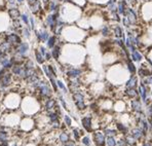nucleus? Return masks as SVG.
<instances>
[{"label":"nucleus","instance_id":"09e8293b","mask_svg":"<svg viewBox=\"0 0 152 146\" xmlns=\"http://www.w3.org/2000/svg\"><path fill=\"white\" fill-rule=\"evenodd\" d=\"M7 72V70L5 69V68H3V67H0V79H1L2 77H3V75Z\"/></svg>","mask_w":152,"mask_h":146},{"label":"nucleus","instance_id":"4c0bfd02","mask_svg":"<svg viewBox=\"0 0 152 146\" xmlns=\"http://www.w3.org/2000/svg\"><path fill=\"white\" fill-rule=\"evenodd\" d=\"M42 69H43V72L45 73V75H46V76H47L48 78H50V77H54V76H52V75H51L50 71L48 70L47 65H43V66H42Z\"/></svg>","mask_w":152,"mask_h":146},{"label":"nucleus","instance_id":"f8f14e48","mask_svg":"<svg viewBox=\"0 0 152 146\" xmlns=\"http://www.w3.org/2000/svg\"><path fill=\"white\" fill-rule=\"evenodd\" d=\"M7 15L9 16V19L13 21V20H16V19H20L22 13L20 11L19 7L15 6V7H8L7 9Z\"/></svg>","mask_w":152,"mask_h":146},{"label":"nucleus","instance_id":"ddd939ff","mask_svg":"<svg viewBox=\"0 0 152 146\" xmlns=\"http://www.w3.org/2000/svg\"><path fill=\"white\" fill-rule=\"evenodd\" d=\"M128 7V4L126 0H118L117 1V13L120 16H123L126 14V9Z\"/></svg>","mask_w":152,"mask_h":146},{"label":"nucleus","instance_id":"412c9836","mask_svg":"<svg viewBox=\"0 0 152 146\" xmlns=\"http://www.w3.org/2000/svg\"><path fill=\"white\" fill-rule=\"evenodd\" d=\"M137 84H138V77H137V75L132 74V76L130 77V79L126 81V89H136Z\"/></svg>","mask_w":152,"mask_h":146},{"label":"nucleus","instance_id":"c85d7f7f","mask_svg":"<svg viewBox=\"0 0 152 146\" xmlns=\"http://www.w3.org/2000/svg\"><path fill=\"white\" fill-rule=\"evenodd\" d=\"M24 67L27 70H34L35 69V64H34V62L31 59H28V58H27L25 63H24Z\"/></svg>","mask_w":152,"mask_h":146},{"label":"nucleus","instance_id":"9b49d317","mask_svg":"<svg viewBox=\"0 0 152 146\" xmlns=\"http://www.w3.org/2000/svg\"><path fill=\"white\" fill-rule=\"evenodd\" d=\"M44 10L48 11V13H57V11H60L61 8V3L58 2L57 0H50V1L44 5Z\"/></svg>","mask_w":152,"mask_h":146},{"label":"nucleus","instance_id":"de8ad7c7","mask_svg":"<svg viewBox=\"0 0 152 146\" xmlns=\"http://www.w3.org/2000/svg\"><path fill=\"white\" fill-rule=\"evenodd\" d=\"M105 133H106V135L111 136V137H113V136L115 135V134H116V132L113 131V130H106V131H105Z\"/></svg>","mask_w":152,"mask_h":146},{"label":"nucleus","instance_id":"aec40b11","mask_svg":"<svg viewBox=\"0 0 152 146\" xmlns=\"http://www.w3.org/2000/svg\"><path fill=\"white\" fill-rule=\"evenodd\" d=\"M59 39H60V37L56 36V35H50V36L48 37V39H47V41L45 42V43H46V48L49 49H51L54 48V46L58 43Z\"/></svg>","mask_w":152,"mask_h":146},{"label":"nucleus","instance_id":"8fccbe9b","mask_svg":"<svg viewBox=\"0 0 152 146\" xmlns=\"http://www.w3.org/2000/svg\"><path fill=\"white\" fill-rule=\"evenodd\" d=\"M126 141H127V143H128V144H132V145H134V144H135V138H134V137H127Z\"/></svg>","mask_w":152,"mask_h":146},{"label":"nucleus","instance_id":"a18cd8bd","mask_svg":"<svg viewBox=\"0 0 152 146\" xmlns=\"http://www.w3.org/2000/svg\"><path fill=\"white\" fill-rule=\"evenodd\" d=\"M117 128H118V130L121 131V132H126L127 131V128L124 127L122 124H117Z\"/></svg>","mask_w":152,"mask_h":146},{"label":"nucleus","instance_id":"13d9d810","mask_svg":"<svg viewBox=\"0 0 152 146\" xmlns=\"http://www.w3.org/2000/svg\"><path fill=\"white\" fill-rule=\"evenodd\" d=\"M24 1H25V0H16V3L17 4H23V3H24Z\"/></svg>","mask_w":152,"mask_h":146},{"label":"nucleus","instance_id":"1a4fd4ad","mask_svg":"<svg viewBox=\"0 0 152 146\" xmlns=\"http://www.w3.org/2000/svg\"><path fill=\"white\" fill-rule=\"evenodd\" d=\"M29 9L33 15L40 16V14L43 13V8H42V2L41 0H35V1L31 4H29Z\"/></svg>","mask_w":152,"mask_h":146},{"label":"nucleus","instance_id":"c9c22d12","mask_svg":"<svg viewBox=\"0 0 152 146\" xmlns=\"http://www.w3.org/2000/svg\"><path fill=\"white\" fill-rule=\"evenodd\" d=\"M75 105L79 110H84L86 108V105L84 103V101H80V102H75Z\"/></svg>","mask_w":152,"mask_h":146},{"label":"nucleus","instance_id":"20e7f679","mask_svg":"<svg viewBox=\"0 0 152 146\" xmlns=\"http://www.w3.org/2000/svg\"><path fill=\"white\" fill-rule=\"evenodd\" d=\"M61 16L60 11H57V13H49L48 15H46L44 17V26L46 28H48L49 30L51 31L54 27L56 26L57 21L59 20V17Z\"/></svg>","mask_w":152,"mask_h":146},{"label":"nucleus","instance_id":"6e6552de","mask_svg":"<svg viewBox=\"0 0 152 146\" xmlns=\"http://www.w3.org/2000/svg\"><path fill=\"white\" fill-rule=\"evenodd\" d=\"M29 49H30V44H29L27 41H22L20 44L15 45L14 48V52L13 54H19L22 56H25L28 54Z\"/></svg>","mask_w":152,"mask_h":146},{"label":"nucleus","instance_id":"423d86ee","mask_svg":"<svg viewBox=\"0 0 152 146\" xmlns=\"http://www.w3.org/2000/svg\"><path fill=\"white\" fill-rule=\"evenodd\" d=\"M34 33H35V37H36L37 41L39 43L46 42V41H47V39H48V37L50 36L49 31L47 30V28H46L44 25L41 28H39V29H35Z\"/></svg>","mask_w":152,"mask_h":146},{"label":"nucleus","instance_id":"3c124183","mask_svg":"<svg viewBox=\"0 0 152 146\" xmlns=\"http://www.w3.org/2000/svg\"><path fill=\"white\" fill-rule=\"evenodd\" d=\"M60 101H61V103H62V105H63V107L65 108V109H67V104H66L65 100H64V98H63L62 96H60Z\"/></svg>","mask_w":152,"mask_h":146},{"label":"nucleus","instance_id":"39448f33","mask_svg":"<svg viewBox=\"0 0 152 146\" xmlns=\"http://www.w3.org/2000/svg\"><path fill=\"white\" fill-rule=\"evenodd\" d=\"M3 39L5 41H7L8 43H10L14 48L23 41L22 36L20 35V33H17V32H6L4 34Z\"/></svg>","mask_w":152,"mask_h":146},{"label":"nucleus","instance_id":"f257e3e1","mask_svg":"<svg viewBox=\"0 0 152 146\" xmlns=\"http://www.w3.org/2000/svg\"><path fill=\"white\" fill-rule=\"evenodd\" d=\"M81 14H82L81 8L72 2H64L63 4H61L60 15L67 24L78 21L81 17Z\"/></svg>","mask_w":152,"mask_h":146},{"label":"nucleus","instance_id":"2eb2a0df","mask_svg":"<svg viewBox=\"0 0 152 146\" xmlns=\"http://www.w3.org/2000/svg\"><path fill=\"white\" fill-rule=\"evenodd\" d=\"M10 83H11V73L6 72L3 75V77L0 79V86H1V89H5Z\"/></svg>","mask_w":152,"mask_h":146},{"label":"nucleus","instance_id":"bf43d9fd","mask_svg":"<svg viewBox=\"0 0 152 146\" xmlns=\"http://www.w3.org/2000/svg\"><path fill=\"white\" fill-rule=\"evenodd\" d=\"M26 1H27L28 5H29V4H31V3H33V2L35 1V0H26Z\"/></svg>","mask_w":152,"mask_h":146},{"label":"nucleus","instance_id":"b1692460","mask_svg":"<svg viewBox=\"0 0 152 146\" xmlns=\"http://www.w3.org/2000/svg\"><path fill=\"white\" fill-rule=\"evenodd\" d=\"M95 141L97 143V146H104L105 143V136L101 132L95 133Z\"/></svg>","mask_w":152,"mask_h":146},{"label":"nucleus","instance_id":"37998d69","mask_svg":"<svg viewBox=\"0 0 152 146\" xmlns=\"http://www.w3.org/2000/svg\"><path fill=\"white\" fill-rule=\"evenodd\" d=\"M107 144H108V146H115L116 142H115L114 138L111 137V136H109V137L107 138Z\"/></svg>","mask_w":152,"mask_h":146},{"label":"nucleus","instance_id":"a878e982","mask_svg":"<svg viewBox=\"0 0 152 146\" xmlns=\"http://www.w3.org/2000/svg\"><path fill=\"white\" fill-rule=\"evenodd\" d=\"M82 126L86 131H89V132L91 131V116H85V117L82 118Z\"/></svg>","mask_w":152,"mask_h":146},{"label":"nucleus","instance_id":"bb28decb","mask_svg":"<svg viewBox=\"0 0 152 146\" xmlns=\"http://www.w3.org/2000/svg\"><path fill=\"white\" fill-rule=\"evenodd\" d=\"M56 100L55 99H47L46 100V102H45V109L47 110V111H52V110L55 109V107H56Z\"/></svg>","mask_w":152,"mask_h":146},{"label":"nucleus","instance_id":"f03ea898","mask_svg":"<svg viewBox=\"0 0 152 146\" xmlns=\"http://www.w3.org/2000/svg\"><path fill=\"white\" fill-rule=\"evenodd\" d=\"M85 34L86 32L78 26H68L67 25L62 32V35L64 36L63 41L64 42L67 41L69 43H79L84 40Z\"/></svg>","mask_w":152,"mask_h":146},{"label":"nucleus","instance_id":"6e6d98bb","mask_svg":"<svg viewBox=\"0 0 152 146\" xmlns=\"http://www.w3.org/2000/svg\"><path fill=\"white\" fill-rule=\"evenodd\" d=\"M73 133H74V136H75V138H76V139H78V137H79V135H78V131H77V130H74V131H73Z\"/></svg>","mask_w":152,"mask_h":146},{"label":"nucleus","instance_id":"a211bd4d","mask_svg":"<svg viewBox=\"0 0 152 146\" xmlns=\"http://www.w3.org/2000/svg\"><path fill=\"white\" fill-rule=\"evenodd\" d=\"M130 57H131V59H132L134 62H136V63H139V62H141V61L143 60V54H142V52L140 51V49H136L134 51H132L131 55H130Z\"/></svg>","mask_w":152,"mask_h":146},{"label":"nucleus","instance_id":"5fc2aeb1","mask_svg":"<svg viewBox=\"0 0 152 146\" xmlns=\"http://www.w3.org/2000/svg\"><path fill=\"white\" fill-rule=\"evenodd\" d=\"M147 114L149 116H152V105H149L147 108Z\"/></svg>","mask_w":152,"mask_h":146},{"label":"nucleus","instance_id":"a19ab883","mask_svg":"<svg viewBox=\"0 0 152 146\" xmlns=\"http://www.w3.org/2000/svg\"><path fill=\"white\" fill-rule=\"evenodd\" d=\"M5 2L7 3L8 7H15V6H17L16 0H5Z\"/></svg>","mask_w":152,"mask_h":146},{"label":"nucleus","instance_id":"680f3d73","mask_svg":"<svg viewBox=\"0 0 152 146\" xmlns=\"http://www.w3.org/2000/svg\"><path fill=\"white\" fill-rule=\"evenodd\" d=\"M67 146H74L73 144H69V145H67Z\"/></svg>","mask_w":152,"mask_h":146},{"label":"nucleus","instance_id":"7ed1b4c3","mask_svg":"<svg viewBox=\"0 0 152 146\" xmlns=\"http://www.w3.org/2000/svg\"><path fill=\"white\" fill-rule=\"evenodd\" d=\"M140 21L142 23L152 22V0H143L138 7Z\"/></svg>","mask_w":152,"mask_h":146},{"label":"nucleus","instance_id":"603ef678","mask_svg":"<svg viewBox=\"0 0 152 146\" xmlns=\"http://www.w3.org/2000/svg\"><path fill=\"white\" fill-rule=\"evenodd\" d=\"M82 142H83V144H85L86 146H89L91 143H90V139L87 138V137H84L83 139H82Z\"/></svg>","mask_w":152,"mask_h":146},{"label":"nucleus","instance_id":"dca6fc26","mask_svg":"<svg viewBox=\"0 0 152 146\" xmlns=\"http://www.w3.org/2000/svg\"><path fill=\"white\" fill-rule=\"evenodd\" d=\"M100 32L102 36L105 38H110L112 36V29H111V26L108 24H104L100 29Z\"/></svg>","mask_w":152,"mask_h":146},{"label":"nucleus","instance_id":"393cba45","mask_svg":"<svg viewBox=\"0 0 152 146\" xmlns=\"http://www.w3.org/2000/svg\"><path fill=\"white\" fill-rule=\"evenodd\" d=\"M132 108L135 110L136 112H138V113H142L143 112V107H142V104H141V102H140L138 99H136V100H133L132 101Z\"/></svg>","mask_w":152,"mask_h":146},{"label":"nucleus","instance_id":"58836bf2","mask_svg":"<svg viewBox=\"0 0 152 146\" xmlns=\"http://www.w3.org/2000/svg\"><path fill=\"white\" fill-rule=\"evenodd\" d=\"M49 81L51 83V86L54 87V91L55 92H58V84H57V80L55 79V77H50L49 78Z\"/></svg>","mask_w":152,"mask_h":146},{"label":"nucleus","instance_id":"4468645a","mask_svg":"<svg viewBox=\"0 0 152 146\" xmlns=\"http://www.w3.org/2000/svg\"><path fill=\"white\" fill-rule=\"evenodd\" d=\"M0 50H1L2 52H4V54H7V55L13 54L14 52V46L3 39V41L0 42Z\"/></svg>","mask_w":152,"mask_h":146},{"label":"nucleus","instance_id":"052dcab7","mask_svg":"<svg viewBox=\"0 0 152 146\" xmlns=\"http://www.w3.org/2000/svg\"><path fill=\"white\" fill-rule=\"evenodd\" d=\"M143 146H152V145H151V144H144Z\"/></svg>","mask_w":152,"mask_h":146},{"label":"nucleus","instance_id":"5701e85b","mask_svg":"<svg viewBox=\"0 0 152 146\" xmlns=\"http://www.w3.org/2000/svg\"><path fill=\"white\" fill-rule=\"evenodd\" d=\"M21 34V36L23 38H25V39H30L31 38V34H32V30H31V28L29 27V26H24L22 28V30L20 32Z\"/></svg>","mask_w":152,"mask_h":146},{"label":"nucleus","instance_id":"f3484780","mask_svg":"<svg viewBox=\"0 0 152 146\" xmlns=\"http://www.w3.org/2000/svg\"><path fill=\"white\" fill-rule=\"evenodd\" d=\"M66 73H67V76L70 77V78H78L81 75V73H82V70L78 69V68L71 67Z\"/></svg>","mask_w":152,"mask_h":146},{"label":"nucleus","instance_id":"473e14b6","mask_svg":"<svg viewBox=\"0 0 152 146\" xmlns=\"http://www.w3.org/2000/svg\"><path fill=\"white\" fill-rule=\"evenodd\" d=\"M20 19H21V21L23 23V25L29 26V19H30V16H29L28 13H22Z\"/></svg>","mask_w":152,"mask_h":146},{"label":"nucleus","instance_id":"f704fd0d","mask_svg":"<svg viewBox=\"0 0 152 146\" xmlns=\"http://www.w3.org/2000/svg\"><path fill=\"white\" fill-rule=\"evenodd\" d=\"M48 117H49V120L51 122H56V121H58V119H59V114H58L57 112H54V111H49Z\"/></svg>","mask_w":152,"mask_h":146},{"label":"nucleus","instance_id":"ea45409f","mask_svg":"<svg viewBox=\"0 0 152 146\" xmlns=\"http://www.w3.org/2000/svg\"><path fill=\"white\" fill-rule=\"evenodd\" d=\"M37 49L40 51V54H41L43 57H44V55L46 54V51H47V48H46V46H43L42 44H40V45H39V48H38Z\"/></svg>","mask_w":152,"mask_h":146},{"label":"nucleus","instance_id":"c756f323","mask_svg":"<svg viewBox=\"0 0 152 146\" xmlns=\"http://www.w3.org/2000/svg\"><path fill=\"white\" fill-rule=\"evenodd\" d=\"M125 94L127 95L128 98H137L139 95V92L136 89H126Z\"/></svg>","mask_w":152,"mask_h":146},{"label":"nucleus","instance_id":"49530a36","mask_svg":"<svg viewBox=\"0 0 152 146\" xmlns=\"http://www.w3.org/2000/svg\"><path fill=\"white\" fill-rule=\"evenodd\" d=\"M64 120H65L66 122V125L67 126H71V118H70V116L69 115H65V117H64Z\"/></svg>","mask_w":152,"mask_h":146},{"label":"nucleus","instance_id":"9d476101","mask_svg":"<svg viewBox=\"0 0 152 146\" xmlns=\"http://www.w3.org/2000/svg\"><path fill=\"white\" fill-rule=\"evenodd\" d=\"M112 29V35L114 36V38H123L125 39V32L123 31L122 27L118 24V23H115L114 25L111 26Z\"/></svg>","mask_w":152,"mask_h":146},{"label":"nucleus","instance_id":"6ab92c4d","mask_svg":"<svg viewBox=\"0 0 152 146\" xmlns=\"http://www.w3.org/2000/svg\"><path fill=\"white\" fill-rule=\"evenodd\" d=\"M139 95L141 97V99L143 100V102L145 104H148V98H147V89H146V86L144 84H141L139 86Z\"/></svg>","mask_w":152,"mask_h":146},{"label":"nucleus","instance_id":"4be33fe9","mask_svg":"<svg viewBox=\"0 0 152 146\" xmlns=\"http://www.w3.org/2000/svg\"><path fill=\"white\" fill-rule=\"evenodd\" d=\"M126 66H127L128 72H130L131 74H136L137 68H136V65H135V63H134V61L131 59V57L126 58Z\"/></svg>","mask_w":152,"mask_h":146},{"label":"nucleus","instance_id":"4d7b16f0","mask_svg":"<svg viewBox=\"0 0 152 146\" xmlns=\"http://www.w3.org/2000/svg\"><path fill=\"white\" fill-rule=\"evenodd\" d=\"M49 1H50V0H41L42 4H44V5H45V4H47V3L49 2Z\"/></svg>","mask_w":152,"mask_h":146},{"label":"nucleus","instance_id":"72a5a7b5","mask_svg":"<svg viewBox=\"0 0 152 146\" xmlns=\"http://www.w3.org/2000/svg\"><path fill=\"white\" fill-rule=\"evenodd\" d=\"M120 22L122 23V25H123L124 28H126V29H130V28L132 27V23H131L130 20H128V17H127L126 16H121V21H120Z\"/></svg>","mask_w":152,"mask_h":146},{"label":"nucleus","instance_id":"864d4df0","mask_svg":"<svg viewBox=\"0 0 152 146\" xmlns=\"http://www.w3.org/2000/svg\"><path fill=\"white\" fill-rule=\"evenodd\" d=\"M108 0H91V2H97V3H103V4H106Z\"/></svg>","mask_w":152,"mask_h":146},{"label":"nucleus","instance_id":"c03bdc74","mask_svg":"<svg viewBox=\"0 0 152 146\" xmlns=\"http://www.w3.org/2000/svg\"><path fill=\"white\" fill-rule=\"evenodd\" d=\"M44 59H45V61H50L51 59H52V56H51V52L50 51H46V54L44 55Z\"/></svg>","mask_w":152,"mask_h":146},{"label":"nucleus","instance_id":"7c9ffc66","mask_svg":"<svg viewBox=\"0 0 152 146\" xmlns=\"http://www.w3.org/2000/svg\"><path fill=\"white\" fill-rule=\"evenodd\" d=\"M143 134H145V132L142 129H139V128L133 130V137L135 138V139H140V138L143 136Z\"/></svg>","mask_w":152,"mask_h":146},{"label":"nucleus","instance_id":"0eeeda50","mask_svg":"<svg viewBox=\"0 0 152 146\" xmlns=\"http://www.w3.org/2000/svg\"><path fill=\"white\" fill-rule=\"evenodd\" d=\"M38 91L40 93V95H41L42 98H49L50 95H51V90H50V86L49 84L46 82V81H43L40 79L39 83H38Z\"/></svg>","mask_w":152,"mask_h":146},{"label":"nucleus","instance_id":"79ce46f5","mask_svg":"<svg viewBox=\"0 0 152 146\" xmlns=\"http://www.w3.org/2000/svg\"><path fill=\"white\" fill-rule=\"evenodd\" d=\"M60 140L63 142V143H65V142H68V140H69V137L66 133H62L61 135H60Z\"/></svg>","mask_w":152,"mask_h":146},{"label":"nucleus","instance_id":"e433bc0d","mask_svg":"<svg viewBox=\"0 0 152 146\" xmlns=\"http://www.w3.org/2000/svg\"><path fill=\"white\" fill-rule=\"evenodd\" d=\"M57 84H58V87H60V89L64 92V93H67V87L66 85L63 83L62 80H57Z\"/></svg>","mask_w":152,"mask_h":146},{"label":"nucleus","instance_id":"cd10ccee","mask_svg":"<svg viewBox=\"0 0 152 146\" xmlns=\"http://www.w3.org/2000/svg\"><path fill=\"white\" fill-rule=\"evenodd\" d=\"M34 55H35V59H36V61H37V63H39V64H44V62H45V59H44V57L40 54V51L38 50V49H35L34 50Z\"/></svg>","mask_w":152,"mask_h":146},{"label":"nucleus","instance_id":"2f4dec72","mask_svg":"<svg viewBox=\"0 0 152 146\" xmlns=\"http://www.w3.org/2000/svg\"><path fill=\"white\" fill-rule=\"evenodd\" d=\"M73 100H74L75 102L84 101V96L82 95V93H80V92L73 93Z\"/></svg>","mask_w":152,"mask_h":146}]
</instances>
